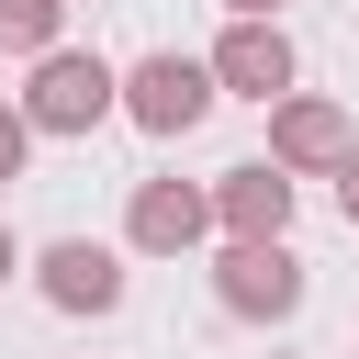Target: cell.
<instances>
[{
	"label": "cell",
	"mask_w": 359,
	"mask_h": 359,
	"mask_svg": "<svg viewBox=\"0 0 359 359\" xmlns=\"http://www.w3.org/2000/svg\"><path fill=\"white\" fill-rule=\"evenodd\" d=\"M112 101H123V67L90 56V45H45L34 79H22V123H34V135H101Z\"/></svg>",
	"instance_id": "cell-1"
},
{
	"label": "cell",
	"mask_w": 359,
	"mask_h": 359,
	"mask_svg": "<svg viewBox=\"0 0 359 359\" xmlns=\"http://www.w3.org/2000/svg\"><path fill=\"white\" fill-rule=\"evenodd\" d=\"M213 101H224V90H213V67H202V56H180V45H157V56H135V67H123V101H112V112H123L135 135L180 146Z\"/></svg>",
	"instance_id": "cell-2"
},
{
	"label": "cell",
	"mask_w": 359,
	"mask_h": 359,
	"mask_svg": "<svg viewBox=\"0 0 359 359\" xmlns=\"http://www.w3.org/2000/svg\"><path fill=\"white\" fill-rule=\"evenodd\" d=\"M213 303H224L236 325H280V314H303V258H292V236H224V258H213Z\"/></svg>",
	"instance_id": "cell-3"
},
{
	"label": "cell",
	"mask_w": 359,
	"mask_h": 359,
	"mask_svg": "<svg viewBox=\"0 0 359 359\" xmlns=\"http://www.w3.org/2000/svg\"><path fill=\"white\" fill-rule=\"evenodd\" d=\"M213 90L224 101H280L292 79H303V56H292V34L280 22H247V11H224V34H213Z\"/></svg>",
	"instance_id": "cell-4"
},
{
	"label": "cell",
	"mask_w": 359,
	"mask_h": 359,
	"mask_svg": "<svg viewBox=\"0 0 359 359\" xmlns=\"http://www.w3.org/2000/svg\"><path fill=\"white\" fill-rule=\"evenodd\" d=\"M213 236V191L202 180H135V202H123V247L135 258H191Z\"/></svg>",
	"instance_id": "cell-5"
},
{
	"label": "cell",
	"mask_w": 359,
	"mask_h": 359,
	"mask_svg": "<svg viewBox=\"0 0 359 359\" xmlns=\"http://www.w3.org/2000/svg\"><path fill=\"white\" fill-rule=\"evenodd\" d=\"M22 269H34V292H45L56 314H112V303H123V247H101V236H56V247H34Z\"/></svg>",
	"instance_id": "cell-6"
},
{
	"label": "cell",
	"mask_w": 359,
	"mask_h": 359,
	"mask_svg": "<svg viewBox=\"0 0 359 359\" xmlns=\"http://www.w3.org/2000/svg\"><path fill=\"white\" fill-rule=\"evenodd\" d=\"M359 135H348V112L325 101V90H280L269 101V157L292 168V180H314V168H337Z\"/></svg>",
	"instance_id": "cell-7"
},
{
	"label": "cell",
	"mask_w": 359,
	"mask_h": 359,
	"mask_svg": "<svg viewBox=\"0 0 359 359\" xmlns=\"http://www.w3.org/2000/svg\"><path fill=\"white\" fill-rule=\"evenodd\" d=\"M292 191H303V180H292L280 157H247V168L213 180V224H224V236H292Z\"/></svg>",
	"instance_id": "cell-8"
},
{
	"label": "cell",
	"mask_w": 359,
	"mask_h": 359,
	"mask_svg": "<svg viewBox=\"0 0 359 359\" xmlns=\"http://www.w3.org/2000/svg\"><path fill=\"white\" fill-rule=\"evenodd\" d=\"M67 34V0H0V56H45Z\"/></svg>",
	"instance_id": "cell-9"
},
{
	"label": "cell",
	"mask_w": 359,
	"mask_h": 359,
	"mask_svg": "<svg viewBox=\"0 0 359 359\" xmlns=\"http://www.w3.org/2000/svg\"><path fill=\"white\" fill-rule=\"evenodd\" d=\"M22 157H34V123H22V101H0V191L22 180Z\"/></svg>",
	"instance_id": "cell-10"
},
{
	"label": "cell",
	"mask_w": 359,
	"mask_h": 359,
	"mask_svg": "<svg viewBox=\"0 0 359 359\" xmlns=\"http://www.w3.org/2000/svg\"><path fill=\"white\" fill-rule=\"evenodd\" d=\"M325 180H337V213H348V224H359V146H348V157H337V168H325Z\"/></svg>",
	"instance_id": "cell-11"
},
{
	"label": "cell",
	"mask_w": 359,
	"mask_h": 359,
	"mask_svg": "<svg viewBox=\"0 0 359 359\" xmlns=\"http://www.w3.org/2000/svg\"><path fill=\"white\" fill-rule=\"evenodd\" d=\"M11 280H22V236L0 224V292H11Z\"/></svg>",
	"instance_id": "cell-12"
},
{
	"label": "cell",
	"mask_w": 359,
	"mask_h": 359,
	"mask_svg": "<svg viewBox=\"0 0 359 359\" xmlns=\"http://www.w3.org/2000/svg\"><path fill=\"white\" fill-rule=\"evenodd\" d=\"M224 11H247V22H280V0H224Z\"/></svg>",
	"instance_id": "cell-13"
}]
</instances>
